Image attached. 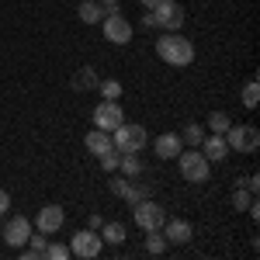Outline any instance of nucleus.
<instances>
[{
    "mask_svg": "<svg viewBox=\"0 0 260 260\" xmlns=\"http://www.w3.org/2000/svg\"><path fill=\"white\" fill-rule=\"evenodd\" d=\"M156 56L167 66H191L194 62V45L184 39L180 31H163V39H156Z\"/></svg>",
    "mask_w": 260,
    "mask_h": 260,
    "instance_id": "1",
    "label": "nucleus"
},
{
    "mask_svg": "<svg viewBox=\"0 0 260 260\" xmlns=\"http://www.w3.org/2000/svg\"><path fill=\"white\" fill-rule=\"evenodd\" d=\"M146 142H149V132L142 125H136V121H121L111 132V146L118 153H139V149H146Z\"/></svg>",
    "mask_w": 260,
    "mask_h": 260,
    "instance_id": "2",
    "label": "nucleus"
},
{
    "mask_svg": "<svg viewBox=\"0 0 260 260\" xmlns=\"http://www.w3.org/2000/svg\"><path fill=\"white\" fill-rule=\"evenodd\" d=\"M177 167H180V177L191 180V184H201V180H208V174H212V163L201 156V149H180Z\"/></svg>",
    "mask_w": 260,
    "mask_h": 260,
    "instance_id": "3",
    "label": "nucleus"
},
{
    "mask_svg": "<svg viewBox=\"0 0 260 260\" xmlns=\"http://www.w3.org/2000/svg\"><path fill=\"white\" fill-rule=\"evenodd\" d=\"M225 146H229V153H257L260 128H253V125H229L225 128Z\"/></svg>",
    "mask_w": 260,
    "mask_h": 260,
    "instance_id": "4",
    "label": "nucleus"
},
{
    "mask_svg": "<svg viewBox=\"0 0 260 260\" xmlns=\"http://www.w3.org/2000/svg\"><path fill=\"white\" fill-rule=\"evenodd\" d=\"M149 14H153V28H163V31H180L184 21H187V14H184V7L177 0H160Z\"/></svg>",
    "mask_w": 260,
    "mask_h": 260,
    "instance_id": "5",
    "label": "nucleus"
},
{
    "mask_svg": "<svg viewBox=\"0 0 260 260\" xmlns=\"http://www.w3.org/2000/svg\"><path fill=\"white\" fill-rule=\"evenodd\" d=\"M132 219H136V225H139L142 233H149V229H163V222H167V208L156 205L153 198H142V201H136Z\"/></svg>",
    "mask_w": 260,
    "mask_h": 260,
    "instance_id": "6",
    "label": "nucleus"
},
{
    "mask_svg": "<svg viewBox=\"0 0 260 260\" xmlns=\"http://www.w3.org/2000/svg\"><path fill=\"white\" fill-rule=\"evenodd\" d=\"M101 24H104V39L111 42V45H128L132 42V21L125 18V14H118V7H111Z\"/></svg>",
    "mask_w": 260,
    "mask_h": 260,
    "instance_id": "7",
    "label": "nucleus"
},
{
    "mask_svg": "<svg viewBox=\"0 0 260 260\" xmlns=\"http://www.w3.org/2000/svg\"><path fill=\"white\" fill-rule=\"evenodd\" d=\"M101 246H104V240H101L98 229H80V233H73L70 253L80 260H94V257H101Z\"/></svg>",
    "mask_w": 260,
    "mask_h": 260,
    "instance_id": "8",
    "label": "nucleus"
},
{
    "mask_svg": "<svg viewBox=\"0 0 260 260\" xmlns=\"http://www.w3.org/2000/svg\"><path fill=\"white\" fill-rule=\"evenodd\" d=\"M90 118H94V128H101V132H115L121 121H125V111H121L118 101H101Z\"/></svg>",
    "mask_w": 260,
    "mask_h": 260,
    "instance_id": "9",
    "label": "nucleus"
},
{
    "mask_svg": "<svg viewBox=\"0 0 260 260\" xmlns=\"http://www.w3.org/2000/svg\"><path fill=\"white\" fill-rule=\"evenodd\" d=\"M111 194H118V198H125L128 205H136V201H142V198H149V187L146 184H136L132 177H111Z\"/></svg>",
    "mask_w": 260,
    "mask_h": 260,
    "instance_id": "10",
    "label": "nucleus"
},
{
    "mask_svg": "<svg viewBox=\"0 0 260 260\" xmlns=\"http://www.w3.org/2000/svg\"><path fill=\"white\" fill-rule=\"evenodd\" d=\"M160 233L167 236L170 246H187V243L194 240V225H191L187 219H167Z\"/></svg>",
    "mask_w": 260,
    "mask_h": 260,
    "instance_id": "11",
    "label": "nucleus"
},
{
    "mask_svg": "<svg viewBox=\"0 0 260 260\" xmlns=\"http://www.w3.org/2000/svg\"><path fill=\"white\" fill-rule=\"evenodd\" d=\"M62 222H66V212H62V205H42L31 225H35L39 233H59Z\"/></svg>",
    "mask_w": 260,
    "mask_h": 260,
    "instance_id": "12",
    "label": "nucleus"
},
{
    "mask_svg": "<svg viewBox=\"0 0 260 260\" xmlns=\"http://www.w3.org/2000/svg\"><path fill=\"white\" fill-rule=\"evenodd\" d=\"M35 225H31V219H24V215H18V219H11L7 225H4V243L11 246V250H21L24 243H28V233H31Z\"/></svg>",
    "mask_w": 260,
    "mask_h": 260,
    "instance_id": "13",
    "label": "nucleus"
},
{
    "mask_svg": "<svg viewBox=\"0 0 260 260\" xmlns=\"http://www.w3.org/2000/svg\"><path fill=\"white\" fill-rule=\"evenodd\" d=\"M198 149H201V156H205L208 163H222L225 156H229V146H225V136H215V132H212V136H205Z\"/></svg>",
    "mask_w": 260,
    "mask_h": 260,
    "instance_id": "14",
    "label": "nucleus"
},
{
    "mask_svg": "<svg viewBox=\"0 0 260 260\" xmlns=\"http://www.w3.org/2000/svg\"><path fill=\"white\" fill-rule=\"evenodd\" d=\"M180 149H184V142H180L177 132H163V136H156V156H160V160H177Z\"/></svg>",
    "mask_w": 260,
    "mask_h": 260,
    "instance_id": "15",
    "label": "nucleus"
},
{
    "mask_svg": "<svg viewBox=\"0 0 260 260\" xmlns=\"http://www.w3.org/2000/svg\"><path fill=\"white\" fill-rule=\"evenodd\" d=\"M98 83H101V77H98L94 66H80V70L73 73V90H77V94H83V90H98Z\"/></svg>",
    "mask_w": 260,
    "mask_h": 260,
    "instance_id": "16",
    "label": "nucleus"
},
{
    "mask_svg": "<svg viewBox=\"0 0 260 260\" xmlns=\"http://www.w3.org/2000/svg\"><path fill=\"white\" fill-rule=\"evenodd\" d=\"M77 14H80L83 24H101V21H104V14H108V7H101L98 0H83L80 7H77Z\"/></svg>",
    "mask_w": 260,
    "mask_h": 260,
    "instance_id": "17",
    "label": "nucleus"
},
{
    "mask_svg": "<svg viewBox=\"0 0 260 260\" xmlns=\"http://www.w3.org/2000/svg\"><path fill=\"white\" fill-rule=\"evenodd\" d=\"M125 236H128V229H125L121 222H101V240H104V243L121 246V243H125Z\"/></svg>",
    "mask_w": 260,
    "mask_h": 260,
    "instance_id": "18",
    "label": "nucleus"
},
{
    "mask_svg": "<svg viewBox=\"0 0 260 260\" xmlns=\"http://www.w3.org/2000/svg\"><path fill=\"white\" fill-rule=\"evenodd\" d=\"M87 149L94 153V156H101V153H108L111 149V132H101V128H94V132H87Z\"/></svg>",
    "mask_w": 260,
    "mask_h": 260,
    "instance_id": "19",
    "label": "nucleus"
},
{
    "mask_svg": "<svg viewBox=\"0 0 260 260\" xmlns=\"http://www.w3.org/2000/svg\"><path fill=\"white\" fill-rule=\"evenodd\" d=\"M118 170L125 174V177H139V174H142V160H139V153H121Z\"/></svg>",
    "mask_w": 260,
    "mask_h": 260,
    "instance_id": "20",
    "label": "nucleus"
},
{
    "mask_svg": "<svg viewBox=\"0 0 260 260\" xmlns=\"http://www.w3.org/2000/svg\"><path fill=\"white\" fill-rule=\"evenodd\" d=\"M170 243H167V236H163L160 229H149L146 233V253H153V257H160L163 250H167Z\"/></svg>",
    "mask_w": 260,
    "mask_h": 260,
    "instance_id": "21",
    "label": "nucleus"
},
{
    "mask_svg": "<svg viewBox=\"0 0 260 260\" xmlns=\"http://www.w3.org/2000/svg\"><path fill=\"white\" fill-rule=\"evenodd\" d=\"M201 139H205V128H201L198 121H191V125L184 128V136H180V142H184V146H191V149H198Z\"/></svg>",
    "mask_w": 260,
    "mask_h": 260,
    "instance_id": "22",
    "label": "nucleus"
},
{
    "mask_svg": "<svg viewBox=\"0 0 260 260\" xmlns=\"http://www.w3.org/2000/svg\"><path fill=\"white\" fill-rule=\"evenodd\" d=\"M229 125H233V121H229L225 111H212V115H208V128H212L215 136H225V128H229Z\"/></svg>",
    "mask_w": 260,
    "mask_h": 260,
    "instance_id": "23",
    "label": "nucleus"
},
{
    "mask_svg": "<svg viewBox=\"0 0 260 260\" xmlns=\"http://www.w3.org/2000/svg\"><path fill=\"white\" fill-rule=\"evenodd\" d=\"M253 198H257L253 191H246V187H236V191H233V208H236V212H246Z\"/></svg>",
    "mask_w": 260,
    "mask_h": 260,
    "instance_id": "24",
    "label": "nucleus"
},
{
    "mask_svg": "<svg viewBox=\"0 0 260 260\" xmlns=\"http://www.w3.org/2000/svg\"><path fill=\"white\" fill-rule=\"evenodd\" d=\"M98 160H101V167H104L108 174H115V170H118V160H121V153H118V149H115V146H111L108 153H101Z\"/></svg>",
    "mask_w": 260,
    "mask_h": 260,
    "instance_id": "25",
    "label": "nucleus"
},
{
    "mask_svg": "<svg viewBox=\"0 0 260 260\" xmlns=\"http://www.w3.org/2000/svg\"><path fill=\"white\" fill-rule=\"evenodd\" d=\"M98 90L104 94V101H118V98H121V83H118V80H101Z\"/></svg>",
    "mask_w": 260,
    "mask_h": 260,
    "instance_id": "26",
    "label": "nucleus"
},
{
    "mask_svg": "<svg viewBox=\"0 0 260 260\" xmlns=\"http://www.w3.org/2000/svg\"><path fill=\"white\" fill-rule=\"evenodd\" d=\"M45 257L49 260H66L70 257V243H45Z\"/></svg>",
    "mask_w": 260,
    "mask_h": 260,
    "instance_id": "27",
    "label": "nucleus"
},
{
    "mask_svg": "<svg viewBox=\"0 0 260 260\" xmlns=\"http://www.w3.org/2000/svg\"><path fill=\"white\" fill-rule=\"evenodd\" d=\"M257 101H260L257 80H246V87H243V104H246V108H257Z\"/></svg>",
    "mask_w": 260,
    "mask_h": 260,
    "instance_id": "28",
    "label": "nucleus"
},
{
    "mask_svg": "<svg viewBox=\"0 0 260 260\" xmlns=\"http://www.w3.org/2000/svg\"><path fill=\"white\" fill-rule=\"evenodd\" d=\"M7 208H11V194H7V191H4V187H0V215H4V212H7Z\"/></svg>",
    "mask_w": 260,
    "mask_h": 260,
    "instance_id": "29",
    "label": "nucleus"
},
{
    "mask_svg": "<svg viewBox=\"0 0 260 260\" xmlns=\"http://www.w3.org/2000/svg\"><path fill=\"white\" fill-rule=\"evenodd\" d=\"M257 187H260V180H257V174H250V180H246V191H253V194H257Z\"/></svg>",
    "mask_w": 260,
    "mask_h": 260,
    "instance_id": "30",
    "label": "nucleus"
},
{
    "mask_svg": "<svg viewBox=\"0 0 260 260\" xmlns=\"http://www.w3.org/2000/svg\"><path fill=\"white\" fill-rule=\"evenodd\" d=\"M98 4H101V7H108V11H111V7H118L121 0H98Z\"/></svg>",
    "mask_w": 260,
    "mask_h": 260,
    "instance_id": "31",
    "label": "nucleus"
},
{
    "mask_svg": "<svg viewBox=\"0 0 260 260\" xmlns=\"http://www.w3.org/2000/svg\"><path fill=\"white\" fill-rule=\"evenodd\" d=\"M142 7H146V11H153V7H156V4H160V0H139Z\"/></svg>",
    "mask_w": 260,
    "mask_h": 260,
    "instance_id": "32",
    "label": "nucleus"
}]
</instances>
